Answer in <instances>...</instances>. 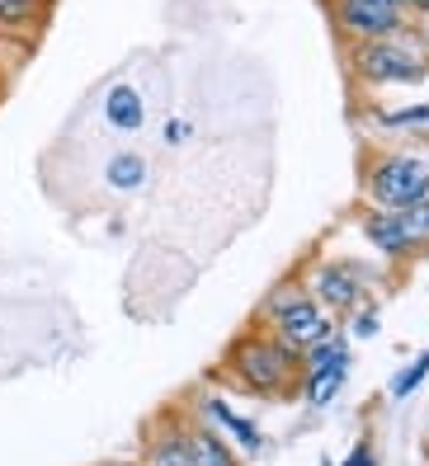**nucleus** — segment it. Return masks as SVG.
I'll list each match as a JSON object with an SVG mask.
<instances>
[{
  "label": "nucleus",
  "instance_id": "nucleus-13",
  "mask_svg": "<svg viewBox=\"0 0 429 466\" xmlns=\"http://www.w3.org/2000/svg\"><path fill=\"white\" fill-rule=\"evenodd\" d=\"M344 359H350V344H344L340 335H331V339H321L316 349L302 353V377L312 381V377H321L326 368H335V363H344Z\"/></svg>",
  "mask_w": 429,
  "mask_h": 466
},
{
  "label": "nucleus",
  "instance_id": "nucleus-25",
  "mask_svg": "<svg viewBox=\"0 0 429 466\" xmlns=\"http://www.w3.org/2000/svg\"><path fill=\"white\" fill-rule=\"evenodd\" d=\"M321 466H331V461H321Z\"/></svg>",
  "mask_w": 429,
  "mask_h": 466
},
{
  "label": "nucleus",
  "instance_id": "nucleus-20",
  "mask_svg": "<svg viewBox=\"0 0 429 466\" xmlns=\"http://www.w3.org/2000/svg\"><path fill=\"white\" fill-rule=\"evenodd\" d=\"M354 335H359V339L378 335V311H359V316H354Z\"/></svg>",
  "mask_w": 429,
  "mask_h": 466
},
{
  "label": "nucleus",
  "instance_id": "nucleus-11",
  "mask_svg": "<svg viewBox=\"0 0 429 466\" xmlns=\"http://www.w3.org/2000/svg\"><path fill=\"white\" fill-rule=\"evenodd\" d=\"M104 118H109L118 132H138L142 118H147V108H142V95L132 90V86H109V95H104Z\"/></svg>",
  "mask_w": 429,
  "mask_h": 466
},
{
  "label": "nucleus",
  "instance_id": "nucleus-6",
  "mask_svg": "<svg viewBox=\"0 0 429 466\" xmlns=\"http://www.w3.org/2000/svg\"><path fill=\"white\" fill-rule=\"evenodd\" d=\"M199 410H203V420H208V429L218 433V438H231V443L240 448V452H260V429L246 420V415H236V410L218 396V391H203L199 396Z\"/></svg>",
  "mask_w": 429,
  "mask_h": 466
},
{
  "label": "nucleus",
  "instance_id": "nucleus-21",
  "mask_svg": "<svg viewBox=\"0 0 429 466\" xmlns=\"http://www.w3.org/2000/svg\"><path fill=\"white\" fill-rule=\"evenodd\" d=\"M184 137H189V123H179V118H170V123H166V142H170V147H179Z\"/></svg>",
  "mask_w": 429,
  "mask_h": 466
},
{
  "label": "nucleus",
  "instance_id": "nucleus-14",
  "mask_svg": "<svg viewBox=\"0 0 429 466\" xmlns=\"http://www.w3.org/2000/svg\"><path fill=\"white\" fill-rule=\"evenodd\" d=\"M344 377H350V359L335 363V368H326L321 377H312V381H307V400H312V405H331L335 391L344 387Z\"/></svg>",
  "mask_w": 429,
  "mask_h": 466
},
{
  "label": "nucleus",
  "instance_id": "nucleus-15",
  "mask_svg": "<svg viewBox=\"0 0 429 466\" xmlns=\"http://www.w3.org/2000/svg\"><path fill=\"white\" fill-rule=\"evenodd\" d=\"M424 377H429V349L420 353L415 363H406V368L392 377V400H411V396L424 387Z\"/></svg>",
  "mask_w": 429,
  "mask_h": 466
},
{
  "label": "nucleus",
  "instance_id": "nucleus-10",
  "mask_svg": "<svg viewBox=\"0 0 429 466\" xmlns=\"http://www.w3.org/2000/svg\"><path fill=\"white\" fill-rule=\"evenodd\" d=\"M363 236H368L373 250H383V255H392V259L415 255V245L406 240V231H401V222H396V212H383V208H378V212H368Z\"/></svg>",
  "mask_w": 429,
  "mask_h": 466
},
{
  "label": "nucleus",
  "instance_id": "nucleus-5",
  "mask_svg": "<svg viewBox=\"0 0 429 466\" xmlns=\"http://www.w3.org/2000/svg\"><path fill=\"white\" fill-rule=\"evenodd\" d=\"M340 29L354 43H378V38H396L406 29V10L378 5V0H340Z\"/></svg>",
  "mask_w": 429,
  "mask_h": 466
},
{
  "label": "nucleus",
  "instance_id": "nucleus-2",
  "mask_svg": "<svg viewBox=\"0 0 429 466\" xmlns=\"http://www.w3.org/2000/svg\"><path fill=\"white\" fill-rule=\"evenodd\" d=\"M264 316L274 320V339L283 349H292L302 359L307 349H316L321 339L335 335V320L331 311L321 307V301L302 288V283H283L270 292V301H264Z\"/></svg>",
  "mask_w": 429,
  "mask_h": 466
},
{
  "label": "nucleus",
  "instance_id": "nucleus-1",
  "mask_svg": "<svg viewBox=\"0 0 429 466\" xmlns=\"http://www.w3.org/2000/svg\"><path fill=\"white\" fill-rule=\"evenodd\" d=\"M227 372L240 381L246 391L260 396H288L292 381L302 377V359L292 349H283L274 335H246L236 339L227 353Z\"/></svg>",
  "mask_w": 429,
  "mask_h": 466
},
{
  "label": "nucleus",
  "instance_id": "nucleus-8",
  "mask_svg": "<svg viewBox=\"0 0 429 466\" xmlns=\"http://www.w3.org/2000/svg\"><path fill=\"white\" fill-rule=\"evenodd\" d=\"M184 448H189V466H236L231 443L218 438L208 424H184Z\"/></svg>",
  "mask_w": 429,
  "mask_h": 466
},
{
  "label": "nucleus",
  "instance_id": "nucleus-23",
  "mask_svg": "<svg viewBox=\"0 0 429 466\" xmlns=\"http://www.w3.org/2000/svg\"><path fill=\"white\" fill-rule=\"evenodd\" d=\"M378 5H392V10H406V0H378Z\"/></svg>",
  "mask_w": 429,
  "mask_h": 466
},
{
  "label": "nucleus",
  "instance_id": "nucleus-7",
  "mask_svg": "<svg viewBox=\"0 0 429 466\" xmlns=\"http://www.w3.org/2000/svg\"><path fill=\"white\" fill-rule=\"evenodd\" d=\"M359 268H350V264H321L316 273H312V297L321 301L326 311H350V307H359Z\"/></svg>",
  "mask_w": 429,
  "mask_h": 466
},
{
  "label": "nucleus",
  "instance_id": "nucleus-4",
  "mask_svg": "<svg viewBox=\"0 0 429 466\" xmlns=\"http://www.w3.org/2000/svg\"><path fill=\"white\" fill-rule=\"evenodd\" d=\"M368 198L378 203L383 212L424 203L429 198V151H392L383 160H373Z\"/></svg>",
  "mask_w": 429,
  "mask_h": 466
},
{
  "label": "nucleus",
  "instance_id": "nucleus-16",
  "mask_svg": "<svg viewBox=\"0 0 429 466\" xmlns=\"http://www.w3.org/2000/svg\"><path fill=\"white\" fill-rule=\"evenodd\" d=\"M396 222H401V231H406V240L415 245H429V198L424 203H411V208H396Z\"/></svg>",
  "mask_w": 429,
  "mask_h": 466
},
{
  "label": "nucleus",
  "instance_id": "nucleus-17",
  "mask_svg": "<svg viewBox=\"0 0 429 466\" xmlns=\"http://www.w3.org/2000/svg\"><path fill=\"white\" fill-rule=\"evenodd\" d=\"M43 10V0H0V24H24Z\"/></svg>",
  "mask_w": 429,
  "mask_h": 466
},
{
  "label": "nucleus",
  "instance_id": "nucleus-18",
  "mask_svg": "<svg viewBox=\"0 0 429 466\" xmlns=\"http://www.w3.org/2000/svg\"><path fill=\"white\" fill-rule=\"evenodd\" d=\"M429 123V104H411V108H396V114H383V127H415Z\"/></svg>",
  "mask_w": 429,
  "mask_h": 466
},
{
  "label": "nucleus",
  "instance_id": "nucleus-24",
  "mask_svg": "<svg viewBox=\"0 0 429 466\" xmlns=\"http://www.w3.org/2000/svg\"><path fill=\"white\" fill-rule=\"evenodd\" d=\"M114 466H138V461H114Z\"/></svg>",
  "mask_w": 429,
  "mask_h": 466
},
{
  "label": "nucleus",
  "instance_id": "nucleus-9",
  "mask_svg": "<svg viewBox=\"0 0 429 466\" xmlns=\"http://www.w3.org/2000/svg\"><path fill=\"white\" fill-rule=\"evenodd\" d=\"M138 466H189V448H184V424L166 420L160 429H151L147 438V461Z\"/></svg>",
  "mask_w": 429,
  "mask_h": 466
},
{
  "label": "nucleus",
  "instance_id": "nucleus-3",
  "mask_svg": "<svg viewBox=\"0 0 429 466\" xmlns=\"http://www.w3.org/2000/svg\"><path fill=\"white\" fill-rule=\"evenodd\" d=\"M354 62V76L363 86H415L429 71V57H424V43H415L406 29L396 38H378V43H354L350 52Z\"/></svg>",
  "mask_w": 429,
  "mask_h": 466
},
{
  "label": "nucleus",
  "instance_id": "nucleus-19",
  "mask_svg": "<svg viewBox=\"0 0 429 466\" xmlns=\"http://www.w3.org/2000/svg\"><path fill=\"white\" fill-rule=\"evenodd\" d=\"M340 466H378V452H373V443H359Z\"/></svg>",
  "mask_w": 429,
  "mask_h": 466
},
{
  "label": "nucleus",
  "instance_id": "nucleus-12",
  "mask_svg": "<svg viewBox=\"0 0 429 466\" xmlns=\"http://www.w3.org/2000/svg\"><path fill=\"white\" fill-rule=\"evenodd\" d=\"M104 184H109L114 194H138V188L147 184V156H138V151L109 156V166H104Z\"/></svg>",
  "mask_w": 429,
  "mask_h": 466
},
{
  "label": "nucleus",
  "instance_id": "nucleus-22",
  "mask_svg": "<svg viewBox=\"0 0 429 466\" xmlns=\"http://www.w3.org/2000/svg\"><path fill=\"white\" fill-rule=\"evenodd\" d=\"M406 10H415V15H429V0H406Z\"/></svg>",
  "mask_w": 429,
  "mask_h": 466
}]
</instances>
